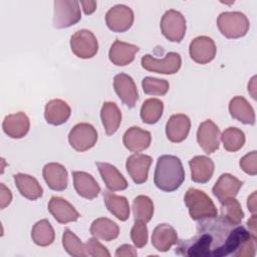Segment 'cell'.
<instances>
[{"label":"cell","instance_id":"obj_1","mask_svg":"<svg viewBox=\"0 0 257 257\" xmlns=\"http://www.w3.org/2000/svg\"><path fill=\"white\" fill-rule=\"evenodd\" d=\"M251 239L256 241L244 226H233L215 217L202 220L192 238L178 241L176 253L189 257L235 256Z\"/></svg>","mask_w":257,"mask_h":257},{"label":"cell","instance_id":"obj_2","mask_svg":"<svg viewBox=\"0 0 257 257\" xmlns=\"http://www.w3.org/2000/svg\"><path fill=\"white\" fill-rule=\"evenodd\" d=\"M185 181V171L181 160L173 155H163L158 158L154 174V182L158 189L164 192L178 190Z\"/></svg>","mask_w":257,"mask_h":257},{"label":"cell","instance_id":"obj_3","mask_svg":"<svg viewBox=\"0 0 257 257\" xmlns=\"http://www.w3.org/2000/svg\"><path fill=\"white\" fill-rule=\"evenodd\" d=\"M185 204L189 210L190 217L195 221H202L217 217V208L211 198L196 188L187 190L184 197Z\"/></svg>","mask_w":257,"mask_h":257},{"label":"cell","instance_id":"obj_4","mask_svg":"<svg viewBox=\"0 0 257 257\" xmlns=\"http://www.w3.org/2000/svg\"><path fill=\"white\" fill-rule=\"evenodd\" d=\"M217 26L225 37L237 39L247 34L250 23L247 16L239 11L222 12L217 18Z\"/></svg>","mask_w":257,"mask_h":257},{"label":"cell","instance_id":"obj_5","mask_svg":"<svg viewBox=\"0 0 257 257\" xmlns=\"http://www.w3.org/2000/svg\"><path fill=\"white\" fill-rule=\"evenodd\" d=\"M53 26L58 29L67 28L81 19L79 2L76 0H55Z\"/></svg>","mask_w":257,"mask_h":257},{"label":"cell","instance_id":"obj_6","mask_svg":"<svg viewBox=\"0 0 257 257\" xmlns=\"http://www.w3.org/2000/svg\"><path fill=\"white\" fill-rule=\"evenodd\" d=\"M160 26L163 35L171 42H181L186 34V19L181 12L175 9L165 12Z\"/></svg>","mask_w":257,"mask_h":257},{"label":"cell","instance_id":"obj_7","mask_svg":"<svg viewBox=\"0 0 257 257\" xmlns=\"http://www.w3.org/2000/svg\"><path fill=\"white\" fill-rule=\"evenodd\" d=\"M141 64L143 68L151 72L174 74L177 73L181 68L182 58L177 52H169L163 59H158L151 54H146L142 57Z\"/></svg>","mask_w":257,"mask_h":257},{"label":"cell","instance_id":"obj_8","mask_svg":"<svg viewBox=\"0 0 257 257\" xmlns=\"http://www.w3.org/2000/svg\"><path fill=\"white\" fill-rule=\"evenodd\" d=\"M72 53L82 59L92 58L98 51V42L94 34L87 29L75 31L70 37Z\"/></svg>","mask_w":257,"mask_h":257},{"label":"cell","instance_id":"obj_9","mask_svg":"<svg viewBox=\"0 0 257 257\" xmlns=\"http://www.w3.org/2000/svg\"><path fill=\"white\" fill-rule=\"evenodd\" d=\"M97 141V133L93 125L86 122L75 124L68 135L70 147L76 152H85L94 147Z\"/></svg>","mask_w":257,"mask_h":257},{"label":"cell","instance_id":"obj_10","mask_svg":"<svg viewBox=\"0 0 257 257\" xmlns=\"http://www.w3.org/2000/svg\"><path fill=\"white\" fill-rule=\"evenodd\" d=\"M133 10L123 4H117L111 7L105 14V22L112 32H125L134 23Z\"/></svg>","mask_w":257,"mask_h":257},{"label":"cell","instance_id":"obj_11","mask_svg":"<svg viewBox=\"0 0 257 257\" xmlns=\"http://www.w3.org/2000/svg\"><path fill=\"white\" fill-rule=\"evenodd\" d=\"M220 140V130L213 120L206 119L200 123L197 131V142L206 154L216 152L219 149Z\"/></svg>","mask_w":257,"mask_h":257},{"label":"cell","instance_id":"obj_12","mask_svg":"<svg viewBox=\"0 0 257 257\" xmlns=\"http://www.w3.org/2000/svg\"><path fill=\"white\" fill-rule=\"evenodd\" d=\"M216 44L209 36H198L194 38L189 46V53L191 58L199 63L206 64L211 62L216 56Z\"/></svg>","mask_w":257,"mask_h":257},{"label":"cell","instance_id":"obj_13","mask_svg":"<svg viewBox=\"0 0 257 257\" xmlns=\"http://www.w3.org/2000/svg\"><path fill=\"white\" fill-rule=\"evenodd\" d=\"M113 88L119 99L127 107L136 106L139 100V92L132 76L122 72L116 74L113 78Z\"/></svg>","mask_w":257,"mask_h":257},{"label":"cell","instance_id":"obj_14","mask_svg":"<svg viewBox=\"0 0 257 257\" xmlns=\"http://www.w3.org/2000/svg\"><path fill=\"white\" fill-rule=\"evenodd\" d=\"M152 162L153 159L150 156L138 153L126 159V171L136 184H144L147 182Z\"/></svg>","mask_w":257,"mask_h":257},{"label":"cell","instance_id":"obj_15","mask_svg":"<svg viewBox=\"0 0 257 257\" xmlns=\"http://www.w3.org/2000/svg\"><path fill=\"white\" fill-rule=\"evenodd\" d=\"M242 186V181L231 174L225 173L219 177L212 189V193L220 203H223L226 200L235 198Z\"/></svg>","mask_w":257,"mask_h":257},{"label":"cell","instance_id":"obj_16","mask_svg":"<svg viewBox=\"0 0 257 257\" xmlns=\"http://www.w3.org/2000/svg\"><path fill=\"white\" fill-rule=\"evenodd\" d=\"M48 211L60 224L75 222L80 217L76 209L65 199L53 196L48 203Z\"/></svg>","mask_w":257,"mask_h":257},{"label":"cell","instance_id":"obj_17","mask_svg":"<svg viewBox=\"0 0 257 257\" xmlns=\"http://www.w3.org/2000/svg\"><path fill=\"white\" fill-rule=\"evenodd\" d=\"M191 128V120L184 113H177L170 116L166 124V135L170 142L181 143L187 139Z\"/></svg>","mask_w":257,"mask_h":257},{"label":"cell","instance_id":"obj_18","mask_svg":"<svg viewBox=\"0 0 257 257\" xmlns=\"http://www.w3.org/2000/svg\"><path fill=\"white\" fill-rule=\"evenodd\" d=\"M42 176L47 186L57 192L64 191L67 188L68 178L64 166L58 163H48L43 167Z\"/></svg>","mask_w":257,"mask_h":257},{"label":"cell","instance_id":"obj_19","mask_svg":"<svg viewBox=\"0 0 257 257\" xmlns=\"http://www.w3.org/2000/svg\"><path fill=\"white\" fill-rule=\"evenodd\" d=\"M72 177L74 189L80 197L92 200L100 193L99 185L90 174L81 171H73Z\"/></svg>","mask_w":257,"mask_h":257},{"label":"cell","instance_id":"obj_20","mask_svg":"<svg viewBox=\"0 0 257 257\" xmlns=\"http://www.w3.org/2000/svg\"><path fill=\"white\" fill-rule=\"evenodd\" d=\"M29 127V118L22 111L6 115L2 123V128L4 133L11 139L23 138L27 135Z\"/></svg>","mask_w":257,"mask_h":257},{"label":"cell","instance_id":"obj_21","mask_svg":"<svg viewBox=\"0 0 257 257\" xmlns=\"http://www.w3.org/2000/svg\"><path fill=\"white\" fill-rule=\"evenodd\" d=\"M179 241L177 231L170 224H159L153 231L152 244L160 252H167Z\"/></svg>","mask_w":257,"mask_h":257},{"label":"cell","instance_id":"obj_22","mask_svg":"<svg viewBox=\"0 0 257 257\" xmlns=\"http://www.w3.org/2000/svg\"><path fill=\"white\" fill-rule=\"evenodd\" d=\"M139 50L140 48L137 45L116 39L109 48L108 58L116 66H125L134 61Z\"/></svg>","mask_w":257,"mask_h":257},{"label":"cell","instance_id":"obj_23","mask_svg":"<svg viewBox=\"0 0 257 257\" xmlns=\"http://www.w3.org/2000/svg\"><path fill=\"white\" fill-rule=\"evenodd\" d=\"M191 169V179L195 183L205 184L213 176L215 165L212 159L206 156H196L189 161Z\"/></svg>","mask_w":257,"mask_h":257},{"label":"cell","instance_id":"obj_24","mask_svg":"<svg viewBox=\"0 0 257 257\" xmlns=\"http://www.w3.org/2000/svg\"><path fill=\"white\" fill-rule=\"evenodd\" d=\"M95 165L99 171L102 181L108 190L115 192L122 191L127 188L128 185L126 180L114 166L104 162H96Z\"/></svg>","mask_w":257,"mask_h":257},{"label":"cell","instance_id":"obj_25","mask_svg":"<svg viewBox=\"0 0 257 257\" xmlns=\"http://www.w3.org/2000/svg\"><path fill=\"white\" fill-rule=\"evenodd\" d=\"M152 141L151 133L139 126H132L124 133L122 143L124 147L134 153H140L147 150Z\"/></svg>","mask_w":257,"mask_h":257},{"label":"cell","instance_id":"obj_26","mask_svg":"<svg viewBox=\"0 0 257 257\" xmlns=\"http://www.w3.org/2000/svg\"><path fill=\"white\" fill-rule=\"evenodd\" d=\"M71 113L70 106L62 99H51L45 104L44 117L47 123L60 125L67 121Z\"/></svg>","mask_w":257,"mask_h":257},{"label":"cell","instance_id":"obj_27","mask_svg":"<svg viewBox=\"0 0 257 257\" xmlns=\"http://www.w3.org/2000/svg\"><path fill=\"white\" fill-rule=\"evenodd\" d=\"M229 112L231 116L244 124L255 123V112L251 104L243 96H234L229 102Z\"/></svg>","mask_w":257,"mask_h":257},{"label":"cell","instance_id":"obj_28","mask_svg":"<svg viewBox=\"0 0 257 257\" xmlns=\"http://www.w3.org/2000/svg\"><path fill=\"white\" fill-rule=\"evenodd\" d=\"M13 178L19 193L24 198L31 201H35L42 197L43 189L34 177L30 175L18 173V174H15Z\"/></svg>","mask_w":257,"mask_h":257},{"label":"cell","instance_id":"obj_29","mask_svg":"<svg viewBox=\"0 0 257 257\" xmlns=\"http://www.w3.org/2000/svg\"><path fill=\"white\" fill-rule=\"evenodd\" d=\"M89 231L94 238L109 242L118 237L119 227L108 218H98L91 223Z\"/></svg>","mask_w":257,"mask_h":257},{"label":"cell","instance_id":"obj_30","mask_svg":"<svg viewBox=\"0 0 257 257\" xmlns=\"http://www.w3.org/2000/svg\"><path fill=\"white\" fill-rule=\"evenodd\" d=\"M100 118L106 135L111 136L120 125L121 112L114 102L105 101L101 106Z\"/></svg>","mask_w":257,"mask_h":257},{"label":"cell","instance_id":"obj_31","mask_svg":"<svg viewBox=\"0 0 257 257\" xmlns=\"http://www.w3.org/2000/svg\"><path fill=\"white\" fill-rule=\"evenodd\" d=\"M103 201L106 209L120 221H126L130 217V205L125 197L115 195L109 191L103 192Z\"/></svg>","mask_w":257,"mask_h":257},{"label":"cell","instance_id":"obj_32","mask_svg":"<svg viewBox=\"0 0 257 257\" xmlns=\"http://www.w3.org/2000/svg\"><path fill=\"white\" fill-rule=\"evenodd\" d=\"M31 238L38 246L46 247L51 245L54 241L55 233L50 222L46 219L36 222L31 230Z\"/></svg>","mask_w":257,"mask_h":257},{"label":"cell","instance_id":"obj_33","mask_svg":"<svg viewBox=\"0 0 257 257\" xmlns=\"http://www.w3.org/2000/svg\"><path fill=\"white\" fill-rule=\"evenodd\" d=\"M220 211L221 214L219 218L233 226L240 225L241 221L245 216L239 201H237L235 198L226 200L221 203Z\"/></svg>","mask_w":257,"mask_h":257},{"label":"cell","instance_id":"obj_34","mask_svg":"<svg viewBox=\"0 0 257 257\" xmlns=\"http://www.w3.org/2000/svg\"><path fill=\"white\" fill-rule=\"evenodd\" d=\"M164 111V103L159 98L146 99L141 107V118L145 123L154 124L159 121Z\"/></svg>","mask_w":257,"mask_h":257},{"label":"cell","instance_id":"obj_35","mask_svg":"<svg viewBox=\"0 0 257 257\" xmlns=\"http://www.w3.org/2000/svg\"><path fill=\"white\" fill-rule=\"evenodd\" d=\"M133 213L135 221L148 223L151 221L154 215V204L153 201L144 195L136 197L133 201Z\"/></svg>","mask_w":257,"mask_h":257},{"label":"cell","instance_id":"obj_36","mask_svg":"<svg viewBox=\"0 0 257 257\" xmlns=\"http://www.w3.org/2000/svg\"><path fill=\"white\" fill-rule=\"evenodd\" d=\"M245 134L238 127L230 126L221 135V141L224 149L228 152H237L245 144Z\"/></svg>","mask_w":257,"mask_h":257},{"label":"cell","instance_id":"obj_37","mask_svg":"<svg viewBox=\"0 0 257 257\" xmlns=\"http://www.w3.org/2000/svg\"><path fill=\"white\" fill-rule=\"evenodd\" d=\"M62 246L64 250L70 255L75 257L87 256L84 244L80 239L69 229H65L62 235Z\"/></svg>","mask_w":257,"mask_h":257},{"label":"cell","instance_id":"obj_38","mask_svg":"<svg viewBox=\"0 0 257 257\" xmlns=\"http://www.w3.org/2000/svg\"><path fill=\"white\" fill-rule=\"evenodd\" d=\"M143 90L150 95H165L169 90V82L166 79H160L147 76L142 80Z\"/></svg>","mask_w":257,"mask_h":257},{"label":"cell","instance_id":"obj_39","mask_svg":"<svg viewBox=\"0 0 257 257\" xmlns=\"http://www.w3.org/2000/svg\"><path fill=\"white\" fill-rule=\"evenodd\" d=\"M131 238L138 248H143L148 243V228L146 223L135 221V225L131 230Z\"/></svg>","mask_w":257,"mask_h":257},{"label":"cell","instance_id":"obj_40","mask_svg":"<svg viewBox=\"0 0 257 257\" xmlns=\"http://www.w3.org/2000/svg\"><path fill=\"white\" fill-rule=\"evenodd\" d=\"M85 251L88 256L92 257H109L110 253L108 252L107 248L104 247L99 241H97V238H90L87 240V242L84 244Z\"/></svg>","mask_w":257,"mask_h":257},{"label":"cell","instance_id":"obj_41","mask_svg":"<svg viewBox=\"0 0 257 257\" xmlns=\"http://www.w3.org/2000/svg\"><path fill=\"white\" fill-rule=\"evenodd\" d=\"M257 152L252 151L245 155L241 160H240V167L241 169L248 175L250 176H255L257 174Z\"/></svg>","mask_w":257,"mask_h":257},{"label":"cell","instance_id":"obj_42","mask_svg":"<svg viewBox=\"0 0 257 257\" xmlns=\"http://www.w3.org/2000/svg\"><path fill=\"white\" fill-rule=\"evenodd\" d=\"M12 201L11 191L3 184H0V208L5 209Z\"/></svg>","mask_w":257,"mask_h":257},{"label":"cell","instance_id":"obj_43","mask_svg":"<svg viewBox=\"0 0 257 257\" xmlns=\"http://www.w3.org/2000/svg\"><path fill=\"white\" fill-rule=\"evenodd\" d=\"M116 257H131V256H137L138 253H137V250L128 245V244H124V245H121L119 246L116 251H115V254H114Z\"/></svg>","mask_w":257,"mask_h":257},{"label":"cell","instance_id":"obj_44","mask_svg":"<svg viewBox=\"0 0 257 257\" xmlns=\"http://www.w3.org/2000/svg\"><path fill=\"white\" fill-rule=\"evenodd\" d=\"M79 4H81L83 12L86 15H89L93 13L96 9V2L95 1H80Z\"/></svg>","mask_w":257,"mask_h":257},{"label":"cell","instance_id":"obj_45","mask_svg":"<svg viewBox=\"0 0 257 257\" xmlns=\"http://www.w3.org/2000/svg\"><path fill=\"white\" fill-rule=\"evenodd\" d=\"M247 207L251 214H256V191H254L247 200Z\"/></svg>","mask_w":257,"mask_h":257},{"label":"cell","instance_id":"obj_46","mask_svg":"<svg viewBox=\"0 0 257 257\" xmlns=\"http://www.w3.org/2000/svg\"><path fill=\"white\" fill-rule=\"evenodd\" d=\"M257 222H256V214H253L252 216H251V218L247 221V223H246V225H247V227L249 228V232L251 233V235L256 239V233H257V231H256V227H257Z\"/></svg>","mask_w":257,"mask_h":257}]
</instances>
